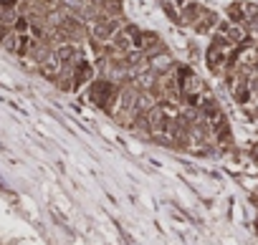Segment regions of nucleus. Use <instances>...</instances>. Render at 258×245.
I'll use <instances>...</instances> for the list:
<instances>
[{"label": "nucleus", "mask_w": 258, "mask_h": 245, "mask_svg": "<svg viewBox=\"0 0 258 245\" xmlns=\"http://www.w3.org/2000/svg\"><path fill=\"white\" fill-rule=\"evenodd\" d=\"M96 78V68H94V63L91 61H79L76 66H74V89H81V86H89L91 81Z\"/></svg>", "instance_id": "f03ea898"}, {"label": "nucleus", "mask_w": 258, "mask_h": 245, "mask_svg": "<svg viewBox=\"0 0 258 245\" xmlns=\"http://www.w3.org/2000/svg\"><path fill=\"white\" fill-rule=\"evenodd\" d=\"M228 23H233V26L245 23L243 21V3H230L228 6Z\"/></svg>", "instance_id": "39448f33"}, {"label": "nucleus", "mask_w": 258, "mask_h": 245, "mask_svg": "<svg viewBox=\"0 0 258 245\" xmlns=\"http://www.w3.org/2000/svg\"><path fill=\"white\" fill-rule=\"evenodd\" d=\"M218 23H220V21H218V13H213V11H205V8H203V16L198 18V23H195L192 28H195L198 33H213V31L218 28Z\"/></svg>", "instance_id": "20e7f679"}, {"label": "nucleus", "mask_w": 258, "mask_h": 245, "mask_svg": "<svg viewBox=\"0 0 258 245\" xmlns=\"http://www.w3.org/2000/svg\"><path fill=\"white\" fill-rule=\"evenodd\" d=\"M89 99H91L96 106H101L104 111L111 114L114 106H116V101H119V84L96 76V78L89 84Z\"/></svg>", "instance_id": "f257e3e1"}, {"label": "nucleus", "mask_w": 258, "mask_h": 245, "mask_svg": "<svg viewBox=\"0 0 258 245\" xmlns=\"http://www.w3.org/2000/svg\"><path fill=\"white\" fill-rule=\"evenodd\" d=\"M200 16H203V6H198V3H185V6L180 8V21H177V23H182V26H195Z\"/></svg>", "instance_id": "7ed1b4c3"}, {"label": "nucleus", "mask_w": 258, "mask_h": 245, "mask_svg": "<svg viewBox=\"0 0 258 245\" xmlns=\"http://www.w3.org/2000/svg\"><path fill=\"white\" fill-rule=\"evenodd\" d=\"M0 46H3L6 51H11V53H16L18 51V33L16 31H8L3 38H0Z\"/></svg>", "instance_id": "423d86ee"}]
</instances>
